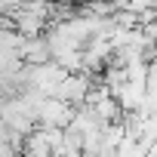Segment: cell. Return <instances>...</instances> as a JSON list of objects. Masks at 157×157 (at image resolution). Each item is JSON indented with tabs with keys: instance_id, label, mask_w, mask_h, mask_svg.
Masks as SVG:
<instances>
[{
	"instance_id": "obj_1",
	"label": "cell",
	"mask_w": 157,
	"mask_h": 157,
	"mask_svg": "<svg viewBox=\"0 0 157 157\" xmlns=\"http://www.w3.org/2000/svg\"><path fill=\"white\" fill-rule=\"evenodd\" d=\"M0 157H19V154H16V148H13L10 142H3V139H0Z\"/></svg>"
}]
</instances>
